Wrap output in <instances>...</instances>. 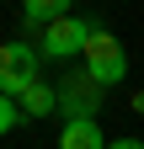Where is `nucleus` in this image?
<instances>
[{
	"mask_svg": "<svg viewBox=\"0 0 144 149\" xmlns=\"http://www.w3.org/2000/svg\"><path fill=\"white\" fill-rule=\"evenodd\" d=\"M59 149H107V133H101V123H64Z\"/></svg>",
	"mask_w": 144,
	"mask_h": 149,
	"instance_id": "obj_6",
	"label": "nucleus"
},
{
	"mask_svg": "<svg viewBox=\"0 0 144 149\" xmlns=\"http://www.w3.org/2000/svg\"><path fill=\"white\" fill-rule=\"evenodd\" d=\"M80 69L91 74L101 91H112V85H123V74H128V53H123V43L107 27H96L91 43H85V53H80Z\"/></svg>",
	"mask_w": 144,
	"mask_h": 149,
	"instance_id": "obj_1",
	"label": "nucleus"
},
{
	"mask_svg": "<svg viewBox=\"0 0 144 149\" xmlns=\"http://www.w3.org/2000/svg\"><path fill=\"white\" fill-rule=\"evenodd\" d=\"M16 123H22V107H16L11 96H0V139H6V133H11Z\"/></svg>",
	"mask_w": 144,
	"mask_h": 149,
	"instance_id": "obj_8",
	"label": "nucleus"
},
{
	"mask_svg": "<svg viewBox=\"0 0 144 149\" xmlns=\"http://www.w3.org/2000/svg\"><path fill=\"white\" fill-rule=\"evenodd\" d=\"M91 32H96V27L85 22V16H75V11H69L64 22H53L48 32H38V37H32V48H38L43 59H53V64H69V59H80V53H85Z\"/></svg>",
	"mask_w": 144,
	"mask_h": 149,
	"instance_id": "obj_3",
	"label": "nucleus"
},
{
	"mask_svg": "<svg viewBox=\"0 0 144 149\" xmlns=\"http://www.w3.org/2000/svg\"><path fill=\"white\" fill-rule=\"evenodd\" d=\"M107 149H144V139H112Z\"/></svg>",
	"mask_w": 144,
	"mask_h": 149,
	"instance_id": "obj_9",
	"label": "nucleus"
},
{
	"mask_svg": "<svg viewBox=\"0 0 144 149\" xmlns=\"http://www.w3.org/2000/svg\"><path fill=\"white\" fill-rule=\"evenodd\" d=\"M43 53L32 48V43H0V96H11V101H22L32 85L43 80Z\"/></svg>",
	"mask_w": 144,
	"mask_h": 149,
	"instance_id": "obj_2",
	"label": "nucleus"
},
{
	"mask_svg": "<svg viewBox=\"0 0 144 149\" xmlns=\"http://www.w3.org/2000/svg\"><path fill=\"white\" fill-rule=\"evenodd\" d=\"M16 107H22V117H53V112H59V85L38 80V85H32V91H27Z\"/></svg>",
	"mask_w": 144,
	"mask_h": 149,
	"instance_id": "obj_7",
	"label": "nucleus"
},
{
	"mask_svg": "<svg viewBox=\"0 0 144 149\" xmlns=\"http://www.w3.org/2000/svg\"><path fill=\"white\" fill-rule=\"evenodd\" d=\"M134 112H139V117H144V91H134Z\"/></svg>",
	"mask_w": 144,
	"mask_h": 149,
	"instance_id": "obj_10",
	"label": "nucleus"
},
{
	"mask_svg": "<svg viewBox=\"0 0 144 149\" xmlns=\"http://www.w3.org/2000/svg\"><path fill=\"white\" fill-rule=\"evenodd\" d=\"M101 101H107V91L85 69H64V80H59V112H64V123H96Z\"/></svg>",
	"mask_w": 144,
	"mask_h": 149,
	"instance_id": "obj_4",
	"label": "nucleus"
},
{
	"mask_svg": "<svg viewBox=\"0 0 144 149\" xmlns=\"http://www.w3.org/2000/svg\"><path fill=\"white\" fill-rule=\"evenodd\" d=\"M64 16H69L64 0H27V6H22V27L38 37V32H48L53 22H64Z\"/></svg>",
	"mask_w": 144,
	"mask_h": 149,
	"instance_id": "obj_5",
	"label": "nucleus"
}]
</instances>
